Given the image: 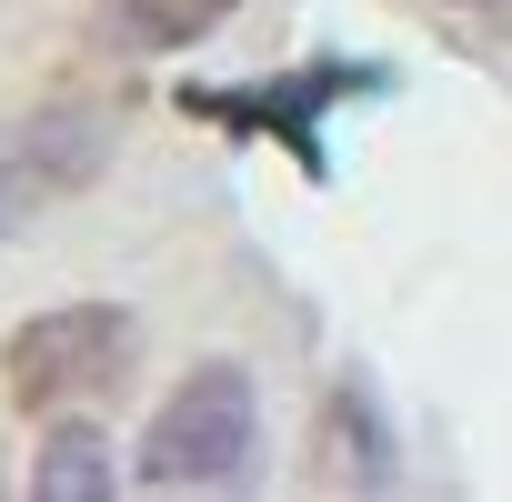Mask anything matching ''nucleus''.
Masks as SVG:
<instances>
[{
	"instance_id": "f257e3e1",
	"label": "nucleus",
	"mask_w": 512,
	"mask_h": 502,
	"mask_svg": "<svg viewBox=\"0 0 512 502\" xmlns=\"http://www.w3.org/2000/svg\"><path fill=\"white\" fill-rule=\"evenodd\" d=\"M141 482L151 492H251L262 482V402L241 362H201L171 382V402L141 432Z\"/></svg>"
},
{
	"instance_id": "f03ea898",
	"label": "nucleus",
	"mask_w": 512,
	"mask_h": 502,
	"mask_svg": "<svg viewBox=\"0 0 512 502\" xmlns=\"http://www.w3.org/2000/svg\"><path fill=\"white\" fill-rule=\"evenodd\" d=\"M342 101H392V71L382 61H302V71H272V81H181V111L231 131V141H282L302 161V181H332V111Z\"/></svg>"
},
{
	"instance_id": "7ed1b4c3",
	"label": "nucleus",
	"mask_w": 512,
	"mask_h": 502,
	"mask_svg": "<svg viewBox=\"0 0 512 502\" xmlns=\"http://www.w3.org/2000/svg\"><path fill=\"white\" fill-rule=\"evenodd\" d=\"M141 332L121 302H61L41 322L11 332V352H0V382H11L21 412H71V402H101L121 372H131Z\"/></svg>"
},
{
	"instance_id": "20e7f679",
	"label": "nucleus",
	"mask_w": 512,
	"mask_h": 502,
	"mask_svg": "<svg viewBox=\"0 0 512 502\" xmlns=\"http://www.w3.org/2000/svg\"><path fill=\"white\" fill-rule=\"evenodd\" d=\"M111 141H121V121H111L101 101H51V111L11 121V131H0V241H11L41 201L81 191V181L111 161Z\"/></svg>"
},
{
	"instance_id": "39448f33",
	"label": "nucleus",
	"mask_w": 512,
	"mask_h": 502,
	"mask_svg": "<svg viewBox=\"0 0 512 502\" xmlns=\"http://www.w3.org/2000/svg\"><path fill=\"white\" fill-rule=\"evenodd\" d=\"M101 11V31L121 41V51H191V41H211L241 0H91Z\"/></svg>"
},
{
	"instance_id": "423d86ee",
	"label": "nucleus",
	"mask_w": 512,
	"mask_h": 502,
	"mask_svg": "<svg viewBox=\"0 0 512 502\" xmlns=\"http://www.w3.org/2000/svg\"><path fill=\"white\" fill-rule=\"evenodd\" d=\"M362 482V492H382L392 482V432L372 422V392L362 382H342L332 392V412H322V482Z\"/></svg>"
},
{
	"instance_id": "0eeeda50",
	"label": "nucleus",
	"mask_w": 512,
	"mask_h": 502,
	"mask_svg": "<svg viewBox=\"0 0 512 502\" xmlns=\"http://www.w3.org/2000/svg\"><path fill=\"white\" fill-rule=\"evenodd\" d=\"M111 442L101 432H51L41 442V462H31V492L41 502H111Z\"/></svg>"
}]
</instances>
